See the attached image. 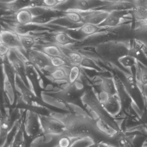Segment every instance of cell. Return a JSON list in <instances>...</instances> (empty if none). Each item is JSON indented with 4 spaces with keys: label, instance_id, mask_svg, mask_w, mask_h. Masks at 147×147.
<instances>
[{
    "label": "cell",
    "instance_id": "obj_24",
    "mask_svg": "<svg viewBox=\"0 0 147 147\" xmlns=\"http://www.w3.org/2000/svg\"><path fill=\"white\" fill-rule=\"evenodd\" d=\"M81 74V69L79 65L72 64L69 67L68 73V86L75 85L77 81L80 79Z\"/></svg>",
    "mask_w": 147,
    "mask_h": 147
},
{
    "label": "cell",
    "instance_id": "obj_30",
    "mask_svg": "<svg viewBox=\"0 0 147 147\" xmlns=\"http://www.w3.org/2000/svg\"><path fill=\"white\" fill-rule=\"evenodd\" d=\"M3 86L4 91L9 98V99L11 101H13L15 98V91L16 90V88L13 86L12 84L9 82L5 76L4 75Z\"/></svg>",
    "mask_w": 147,
    "mask_h": 147
},
{
    "label": "cell",
    "instance_id": "obj_27",
    "mask_svg": "<svg viewBox=\"0 0 147 147\" xmlns=\"http://www.w3.org/2000/svg\"><path fill=\"white\" fill-rule=\"evenodd\" d=\"M101 27L89 24H84L80 27L79 32L84 36H91L98 32Z\"/></svg>",
    "mask_w": 147,
    "mask_h": 147
},
{
    "label": "cell",
    "instance_id": "obj_38",
    "mask_svg": "<svg viewBox=\"0 0 147 147\" xmlns=\"http://www.w3.org/2000/svg\"><path fill=\"white\" fill-rule=\"evenodd\" d=\"M36 26L30 24L26 25H18L15 27V33L18 35H26L28 32L32 30Z\"/></svg>",
    "mask_w": 147,
    "mask_h": 147
},
{
    "label": "cell",
    "instance_id": "obj_7",
    "mask_svg": "<svg viewBox=\"0 0 147 147\" xmlns=\"http://www.w3.org/2000/svg\"><path fill=\"white\" fill-rule=\"evenodd\" d=\"M28 61L38 69L50 70L53 67L49 57L41 51L33 49L28 51Z\"/></svg>",
    "mask_w": 147,
    "mask_h": 147
},
{
    "label": "cell",
    "instance_id": "obj_33",
    "mask_svg": "<svg viewBox=\"0 0 147 147\" xmlns=\"http://www.w3.org/2000/svg\"><path fill=\"white\" fill-rule=\"evenodd\" d=\"M80 67L86 68L88 69H94L98 71L102 70L100 67L96 63L93 59L86 57H83L82 61L80 65Z\"/></svg>",
    "mask_w": 147,
    "mask_h": 147
},
{
    "label": "cell",
    "instance_id": "obj_9",
    "mask_svg": "<svg viewBox=\"0 0 147 147\" xmlns=\"http://www.w3.org/2000/svg\"><path fill=\"white\" fill-rule=\"evenodd\" d=\"M109 1L91 0H78L73 1L70 8L81 12H87L94 11L93 9L98 7H105Z\"/></svg>",
    "mask_w": 147,
    "mask_h": 147
},
{
    "label": "cell",
    "instance_id": "obj_5",
    "mask_svg": "<svg viewBox=\"0 0 147 147\" xmlns=\"http://www.w3.org/2000/svg\"><path fill=\"white\" fill-rule=\"evenodd\" d=\"M16 88L19 91L22 99L27 105L35 106L45 107L43 102L38 99L37 95L27 86L22 79L17 75L16 79Z\"/></svg>",
    "mask_w": 147,
    "mask_h": 147
},
{
    "label": "cell",
    "instance_id": "obj_1",
    "mask_svg": "<svg viewBox=\"0 0 147 147\" xmlns=\"http://www.w3.org/2000/svg\"><path fill=\"white\" fill-rule=\"evenodd\" d=\"M49 115L60 119L65 125L66 129L63 136L74 139L89 138L98 143L95 134L97 126L94 120L88 116L78 112L61 113L52 111Z\"/></svg>",
    "mask_w": 147,
    "mask_h": 147
},
{
    "label": "cell",
    "instance_id": "obj_14",
    "mask_svg": "<svg viewBox=\"0 0 147 147\" xmlns=\"http://www.w3.org/2000/svg\"><path fill=\"white\" fill-rule=\"evenodd\" d=\"M69 67L53 68L50 70L49 78L55 83H68Z\"/></svg>",
    "mask_w": 147,
    "mask_h": 147
},
{
    "label": "cell",
    "instance_id": "obj_35",
    "mask_svg": "<svg viewBox=\"0 0 147 147\" xmlns=\"http://www.w3.org/2000/svg\"><path fill=\"white\" fill-rule=\"evenodd\" d=\"M48 14H46L41 17L34 18L30 24L36 26L46 24L55 19V18L52 16H49Z\"/></svg>",
    "mask_w": 147,
    "mask_h": 147
},
{
    "label": "cell",
    "instance_id": "obj_40",
    "mask_svg": "<svg viewBox=\"0 0 147 147\" xmlns=\"http://www.w3.org/2000/svg\"><path fill=\"white\" fill-rule=\"evenodd\" d=\"M93 142L90 138H79L75 140L70 147H87Z\"/></svg>",
    "mask_w": 147,
    "mask_h": 147
},
{
    "label": "cell",
    "instance_id": "obj_49",
    "mask_svg": "<svg viewBox=\"0 0 147 147\" xmlns=\"http://www.w3.org/2000/svg\"><path fill=\"white\" fill-rule=\"evenodd\" d=\"M55 147H57V146H56H56Z\"/></svg>",
    "mask_w": 147,
    "mask_h": 147
},
{
    "label": "cell",
    "instance_id": "obj_21",
    "mask_svg": "<svg viewBox=\"0 0 147 147\" xmlns=\"http://www.w3.org/2000/svg\"><path fill=\"white\" fill-rule=\"evenodd\" d=\"M63 14L64 17L71 23L84 24V17L81 12L68 9L63 13Z\"/></svg>",
    "mask_w": 147,
    "mask_h": 147
},
{
    "label": "cell",
    "instance_id": "obj_32",
    "mask_svg": "<svg viewBox=\"0 0 147 147\" xmlns=\"http://www.w3.org/2000/svg\"><path fill=\"white\" fill-rule=\"evenodd\" d=\"M10 119L6 115H1V139L2 138L5 139L7 133L11 129V124Z\"/></svg>",
    "mask_w": 147,
    "mask_h": 147
},
{
    "label": "cell",
    "instance_id": "obj_36",
    "mask_svg": "<svg viewBox=\"0 0 147 147\" xmlns=\"http://www.w3.org/2000/svg\"><path fill=\"white\" fill-rule=\"evenodd\" d=\"M76 139H74L67 136H61L58 138L56 146L57 147H70Z\"/></svg>",
    "mask_w": 147,
    "mask_h": 147
},
{
    "label": "cell",
    "instance_id": "obj_26",
    "mask_svg": "<svg viewBox=\"0 0 147 147\" xmlns=\"http://www.w3.org/2000/svg\"><path fill=\"white\" fill-rule=\"evenodd\" d=\"M18 36L24 49L28 51L32 49L36 43L35 38L30 35L26 34L18 35Z\"/></svg>",
    "mask_w": 147,
    "mask_h": 147
},
{
    "label": "cell",
    "instance_id": "obj_28",
    "mask_svg": "<svg viewBox=\"0 0 147 147\" xmlns=\"http://www.w3.org/2000/svg\"><path fill=\"white\" fill-rule=\"evenodd\" d=\"M117 61L120 65L128 69H132V68L136 64V59L129 55L119 57Z\"/></svg>",
    "mask_w": 147,
    "mask_h": 147
},
{
    "label": "cell",
    "instance_id": "obj_11",
    "mask_svg": "<svg viewBox=\"0 0 147 147\" xmlns=\"http://www.w3.org/2000/svg\"><path fill=\"white\" fill-rule=\"evenodd\" d=\"M1 42L15 50L24 49L20 42L18 35L11 31L1 30Z\"/></svg>",
    "mask_w": 147,
    "mask_h": 147
},
{
    "label": "cell",
    "instance_id": "obj_16",
    "mask_svg": "<svg viewBox=\"0 0 147 147\" xmlns=\"http://www.w3.org/2000/svg\"><path fill=\"white\" fill-rule=\"evenodd\" d=\"M125 11H113L110 12L105 21L99 26L101 27H115L121 23L125 14Z\"/></svg>",
    "mask_w": 147,
    "mask_h": 147
},
{
    "label": "cell",
    "instance_id": "obj_10",
    "mask_svg": "<svg viewBox=\"0 0 147 147\" xmlns=\"http://www.w3.org/2000/svg\"><path fill=\"white\" fill-rule=\"evenodd\" d=\"M107 45L103 48L104 51L101 53L103 54L102 55L110 59L116 58L118 60L119 57L129 54V49L124 44L116 43Z\"/></svg>",
    "mask_w": 147,
    "mask_h": 147
},
{
    "label": "cell",
    "instance_id": "obj_29",
    "mask_svg": "<svg viewBox=\"0 0 147 147\" xmlns=\"http://www.w3.org/2000/svg\"><path fill=\"white\" fill-rule=\"evenodd\" d=\"M51 63L54 68L70 67L72 64L67 59L62 57H51Z\"/></svg>",
    "mask_w": 147,
    "mask_h": 147
},
{
    "label": "cell",
    "instance_id": "obj_34",
    "mask_svg": "<svg viewBox=\"0 0 147 147\" xmlns=\"http://www.w3.org/2000/svg\"><path fill=\"white\" fill-rule=\"evenodd\" d=\"M65 55L72 64L79 66L81 63L84 57L79 52L76 51H67Z\"/></svg>",
    "mask_w": 147,
    "mask_h": 147
},
{
    "label": "cell",
    "instance_id": "obj_17",
    "mask_svg": "<svg viewBox=\"0 0 147 147\" xmlns=\"http://www.w3.org/2000/svg\"><path fill=\"white\" fill-rule=\"evenodd\" d=\"M40 51L49 57H58L68 59L60 46L56 45L49 44L45 45L42 47Z\"/></svg>",
    "mask_w": 147,
    "mask_h": 147
},
{
    "label": "cell",
    "instance_id": "obj_46",
    "mask_svg": "<svg viewBox=\"0 0 147 147\" xmlns=\"http://www.w3.org/2000/svg\"><path fill=\"white\" fill-rule=\"evenodd\" d=\"M99 147H113L112 146H109L107 144H99Z\"/></svg>",
    "mask_w": 147,
    "mask_h": 147
},
{
    "label": "cell",
    "instance_id": "obj_2",
    "mask_svg": "<svg viewBox=\"0 0 147 147\" xmlns=\"http://www.w3.org/2000/svg\"><path fill=\"white\" fill-rule=\"evenodd\" d=\"M39 118L43 134L58 138L64 134L65 125L60 119L45 114H39Z\"/></svg>",
    "mask_w": 147,
    "mask_h": 147
},
{
    "label": "cell",
    "instance_id": "obj_6",
    "mask_svg": "<svg viewBox=\"0 0 147 147\" xmlns=\"http://www.w3.org/2000/svg\"><path fill=\"white\" fill-rule=\"evenodd\" d=\"M98 99L102 107L112 115H117L120 111L122 105L117 94L110 95L101 92L99 95Z\"/></svg>",
    "mask_w": 147,
    "mask_h": 147
},
{
    "label": "cell",
    "instance_id": "obj_20",
    "mask_svg": "<svg viewBox=\"0 0 147 147\" xmlns=\"http://www.w3.org/2000/svg\"><path fill=\"white\" fill-rule=\"evenodd\" d=\"M30 1L23 2L20 1H1V6L4 8L11 11L15 12L17 13L19 11L26 7L29 5Z\"/></svg>",
    "mask_w": 147,
    "mask_h": 147
},
{
    "label": "cell",
    "instance_id": "obj_12",
    "mask_svg": "<svg viewBox=\"0 0 147 147\" xmlns=\"http://www.w3.org/2000/svg\"><path fill=\"white\" fill-rule=\"evenodd\" d=\"M26 77L31 90L36 94V90L41 86L42 79L37 69L29 61L26 62Z\"/></svg>",
    "mask_w": 147,
    "mask_h": 147
},
{
    "label": "cell",
    "instance_id": "obj_39",
    "mask_svg": "<svg viewBox=\"0 0 147 147\" xmlns=\"http://www.w3.org/2000/svg\"><path fill=\"white\" fill-rule=\"evenodd\" d=\"M68 2L67 1H58V0H45L43 1L42 6L48 9L52 10L53 8L56 7L61 5L63 4H65Z\"/></svg>",
    "mask_w": 147,
    "mask_h": 147
},
{
    "label": "cell",
    "instance_id": "obj_15",
    "mask_svg": "<svg viewBox=\"0 0 147 147\" xmlns=\"http://www.w3.org/2000/svg\"><path fill=\"white\" fill-rule=\"evenodd\" d=\"M135 8L131 1H109L107 5L104 7L103 10L109 12L113 11H125Z\"/></svg>",
    "mask_w": 147,
    "mask_h": 147
},
{
    "label": "cell",
    "instance_id": "obj_18",
    "mask_svg": "<svg viewBox=\"0 0 147 147\" xmlns=\"http://www.w3.org/2000/svg\"><path fill=\"white\" fill-rule=\"evenodd\" d=\"M101 88L102 92L110 95L117 94V88L115 79L110 77H103L101 79Z\"/></svg>",
    "mask_w": 147,
    "mask_h": 147
},
{
    "label": "cell",
    "instance_id": "obj_47",
    "mask_svg": "<svg viewBox=\"0 0 147 147\" xmlns=\"http://www.w3.org/2000/svg\"><path fill=\"white\" fill-rule=\"evenodd\" d=\"M1 147H11V146L10 145V144H9L6 141L5 143L4 144H3V146H2Z\"/></svg>",
    "mask_w": 147,
    "mask_h": 147
},
{
    "label": "cell",
    "instance_id": "obj_45",
    "mask_svg": "<svg viewBox=\"0 0 147 147\" xmlns=\"http://www.w3.org/2000/svg\"><path fill=\"white\" fill-rule=\"evenodd\" d=\"M99 144L98 143L93 142L87 147H99Z\"/></svg>",
    "mask_w": 147,
    "mask_h": 147
},
{
    "label": "cell",
    "instance_id": "obj_19",
    "mask_svg": "<svg viewBox=\"0 0 147 147\" xmlns=\"http://www.w3.org/2000/svg\"><path fill=\"white\" fill-rule=\"evenodd\" d=\"M33 16L27 8L24 7L16 13V19L18 24L26 25L30 24L33 20Z\"/></svg>",
    "mask_w": 147,
    "mask_h": 147
},
{
    "label": "cell",
    "instance_id": "obj_37",
    "mask_svg": "<svg viewBox=\"0 0 147 147\" xmlns=\"http://www.w3.org/2000/svg\"><path fill=\"white\" fill-rule=\"evenodd\" d=\"M133 16L136 20L143 23L147 19V9L135 8Z\"/></svg>",
    "mask_w": 147,
    "mask_h": 147
},
{
    "label": "cell",
    "instance_id": "obj_13",
    "mask_svg": "<svg viewBox=\"0 0 147 147\" xmlns=\"http://www.w3.org/2000/svg\"><path fill=\"white\" fill-rule=\"evenodd\" d=\"M84 24H89L99 26L107 18L110 12L105 10L92 11L84 12ZM83 14V13H82Z\"/></svg>",
    "mask_w": 147,
    "mask_h": 147
},
{
    "label": "cell",
    "instance_id": "obj_48",
    "mask_svg": "<svg viewBox=\"0 0 147 147\" xmlns=\"http://www.w3.org/2000/svg\"><path fill=\"white\" fill-rule=\"evenodd\" d=\"M143 23L144 24H145L146 26H147V19L146 20H145V21H144V22H143Z\"/></svg>",
    "mask_w": 147,
    "mask_h": 147
},
{
    "label": "cell",
    "instance_id": "obj_3",
    "mask_svg": "<svg viewBox=\"0 0 147 147\" xmlns=\"http://www.w3.org/2000/svg\"><path fill=\"white\" fill-rule=\"evenodd\" d=\"M83 92H82V89L77 88L75 85L68 86L65 89L55 93L54 97L58 101L67 105H75L79 99H81Z\"/></svg>",
    "mask_w": 147,
    "mask_h": 147
},
{
    "label": "cell",
    "instance_id": "obj_44",
    "mask_svg": "<svg viewBox=\"0 0 147 147\" xmlns=\"http://www.w3.org/2000/svg\"><path fill=\"white\" fill-rule=\"evenodd\" d=\"M119 145L120 147H132L131 142L127 137H123L120 139Z\"/></svg>",
    "mask_w": 147,
    "mask_h": 147
},
{
    "label": "cell",
    "instance_id": "obj_23",
    "mask_svg": "<svg viewBox=\"0 0 147 147\" xmlns=\"http://www.w3.org/2000/svg\"><path fill=\"white\" fill-rule=\"evenodd\" d=\"M54 40L59 46H67L74 44L76 40L72 38L66 32H59L56 33L54 37Z\"/></svg>",
    "mask_w": 147,
    "mask_h": 147
},
{
    "label": "cell",
    "instance_id": "obj_42",
    "mask_svg": "<svg viewBox=\"0 0 147 147\" xmlns=\"http://www.w3.org/2000/svg\"><path fill=\"white\" fill-rule=\"evenodd\" d=\"M11 49L9 47L5 45L2 43L1 42L0 45V55L1 57L5 58V57L7 56L11 52Z\"/></svg>",
    "mask_w": 147,
    "mask_h": 147
},
{
    "label": "cell",
    "instance_id": "obj_50",
    "mask_svg": "<svg viewBox=\"0 0 147 147\" xmlns=\"http://www.w3.org/2000/svg\"><path fill=\"white\" fill-rule=\"evenodd\" d=\"M147 147V146H146V147Z\"/></svg>",
    "mask_w": 147,
    "mask_h": 147
},
{
    "label": "cell",
    "instance_id": "obj_31",
    "mask_svg": "<svg viewBox=\"0 0 147 147\" xmlns=\"http://www.w3.org/2000/svg\"><path fill=\"white\" fill-rule=\"evenodd\" d=\"M25 8L30 11L34 18L44 16L52 11V10L48 9L43 6L26 7Z\"/></svg>",
    "mask_w": 147,
    "mask_h": 147
},
{
    "label": "cell",
    "instance_id": "obj_25",
    "mask_svg": "<svg viewBox=\"0 0 147 147\" xmlns=\"http://www.w3.org/2000/svg\"><path fill=\"white\" fill-rule=\"evenodd\" d=\"M128 55L133 57L137 61H138L144 66L147 67V56L140 47L135 46L129 49Z\"/></svg>",
    "mask_w": 147,
    "mask_h": 147
},
{
    "label": "cell",
    "instance_id": "obj_4",
    "mask_svg": "<svg viewBox=\"0 0 147 147\" xmlns=\"http://www.w3.org/2000/svg\"><path fill=\"white\" fill-rule=\"evenodd\" d=\"M7 57L8 62L14 69L17 74L30 88L26 77V62L21 57L20 54L15 50L11 49Z\"/></svg>",
    "mask_w": 147,
    "mask_h": 147
},
{
    "label": "cell",
    "instance_id": "obj_8",
    "mask_svg": "<svg viewBox=\"0 0 147 147\" xmlns=\"http://www.w3.org/2000/svg\"><path fill=\"white\" fill-rule=\"evenodd\" d=\"M25 122V130L27 136L30 138H34L43 133L40 120L39 114L32 111L27 113Z\"/></svg>",
    "mask_w": 147,
    "mask_h": 147
},
{
    "label": "cell",
    "instance_id": "obj_43",
    "mask_svg": "<svg viewBox=\"0 0 147 147\" xmlns=\"http://www.w3.org/2000/svg\"><path fill=\"white\" fill-rule=\"evenodd\" d=\"M132 3L135 8L147 9V1H134Z\"/></svg>",
    "mask_w": 147,
    "mask_h": 147
},
{
    "label": "cell",
    "instance_id": "obj_22",
    "mask_svg": "<svg viewBox=\"0 0 147 147\" xmlns=\"http://www.w3.org/2000/svg\"><path fill=\"white\" fill-rule=\"evenodd\" d=\"M2 67L4 75L5 76L7 80L16 88L17 74L14 69L8 61V62L3 61Z\"/></svg>",
    "mask_w": 147,
    "mask_h": 147
},
{
    "label": "cell",
    "instance_id": "obj_41",
    "mask_svg": "<svg viewBox=\"0 0 147 147\" xmlns=\"http://www.w3.org/2000/svg\"><path fill=\"white\" fill-rule=\"evenodd\" d=\"M139 80L143 86L147 85V67L144 66L140 68Z\"/></svg>",
    "mask_w": 147,
    "mask_h": 147
}]
</instances>
